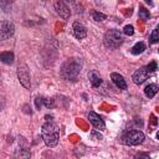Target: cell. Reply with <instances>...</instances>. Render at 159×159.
<instances>
[{
    "label": "cell",
    "instance_id": "1",
    "mask_svg": "<svg viewBox=\"0 0 159 159\" xmlns=\"http://www.w3.org/2000/svg\"><path fill=\"white\" fill-rule=\"evenodd\" d=\"M41 135L47 147H56L60 139V128L52 120H47L41 128Z\"/></svg>",
    "mask_w": 159,
    "mask_h": 159
},
{
    "label": "cell",
    "instance_id": "2",
    "mask_svg": "<svg viewBox=\"0 0 159 159\" xmlns=\"http://www.w3.org/2000/svg\"><path fill=\"white\" fill-rule=\"evenodd\" d=\"M81 71V61L78 58H71L67 62L63 63L61 68V76L65 80H72L75 81Z\"/></svg>",
    "mask_w": 159,
    "mask_h": 159
},
{
    "label": "cell",
    "instance_id": "3",
    "mask_svg": "<svg viewBox=\"0 0 159 159\" xmlns=\"http://www.w3.org/2000/svg\"><path fill=\"white\" fill-rule=\"evenodd\" d=\"M103 42L108 48H117L123 43V35L119 30H108L104 34Z\"/></svg>",
    "mask_w": 159,
    "mask_h": 159
},
{
    "label": "cell",
    "instance_id": "4",
    "mask_svg": "<svg viewBox=\"0 0 159 159\" xmlns=\"http://www.w3.org/2000/svg\"><path fill=\"white\" fill-rule=\"evenodd\" d=\"M143 140H144V134L140 130H129L123 137V143L125 145H138L143 143Z\"/></svg>",
    "mask_w": 159,
    "mask_h": 159
},
{
    "label": "cell",
    "instance_id": "5",
    "mask_svg": "<svg viewBox=\"0 0 159 159\" xmlns=\"http://www.w3.org/2000/svg\"><path fill=\"white\" fill-rule=\"evenodd\" d=\"M17 78L20 81V83L25 87V88H30L31 87V80H30V72H29V67L25 63H20L17 66Z\"/></svg>",
    "mask_w": 159,
    "mask_h": 159
},
{
    "label": "cell",
    "instance_id": "6",
    "mask_svg": "<svg viewBox=\"0 0 159 159\" xmlns=\"http://www.w3.org/2000/svg\"><path fill=\"white\" fill-rule=\"evenodd\" d=\"M15 32V26L10 21H0V41L10 39Z\"/></svg>",
    "mask_w": 159,
    "mask_h": 159
},
{
    "label": "cell",
    "instance_id": "7",
    "mask_svg": "<svg viewBox=\"0 0 159 159\" xmlns=\"http://www.w3.org/2000/svg\"><path fill=\"white\" fill-rule=\"evenodd\" d=\"M149 75H150V73L148 72L147 67H140V68H138V70L133 73L132 80H133V82H134L135 84H142L143 82H145V81L148 80Z\"/></svg>",
    "mask_w": 159,
    "mask_h": 159
},
{
    "label": "cell",
    "instance_id": "8",
    "mask_svg": "<svg viewBox=\"0 0 159 159\" xmlns=\"http://www.w3.org/2000/svg\"><path fill=\"white\" fill-rule=\"evenodd\" d=\"M88 119H89V122L92 123V125H93L96 129H98V130L106 129V123H104V120H103L102 117H101L99 114H97L96 112H89V113H88Z\"/></svg>",
    "mask_w": 159,
    "mask_h": 159
},
{
    "label": "cell",
    "instance_id": "9",
    "mask_svg": "<svg viewBox=\"0 0 159 159\" xmlns=\"http://www.w3.org/2000/svg\"><path fill=\"white\" fill-rule=\"evenodd\" d=\"M55 10L62 19H68L71 15L70 7L65 1H56L55 2Z\"/></svg>",
    "mask_w": 159,
    "mask_h": 159
},
{
    "label": "cell",
    "instance_id": "10",
    "mask_svg": "<svg viewBox=\"0 0 159 159\" xmlns=\"http://www.w3.org/2000/svg\"><path fill=\"white\" fill-rule=\"evenodd\" d=\"M111 80L113 81V83L119 88V89H127V82L124 80V77L117 72L111 73Z\"/></svg>",
    "mask_w": 159,
    "mask_h": 159
},
{
    "label": "cell",
    "instance_id": "11",
    "mask_svg": "<svg viewBox=\"0 0 159 159\" xmlns=\"http://www.w3.org/2000/svg\"><path fill=\"white\" fill-rule=\"evenodd\" d=\"M72 29H73V35L76 36V39L81 40V39H84L87 36V30L81 22H75Z\"/></svg>",
    "mask_w": 159,
    "mask_h": 159
},
{
    "label": "cell",
    "instance_id": "12",
    "mask_svg": "<svg viewBox=\"0 0 159 159\" xmlns=\"http://www.w3.org/2000/svg\"><path fill=\"white\" fill-rule=\"evenodd\" d=\"M88 78H89V81H91L92 87H94V88H97V87H99V86L102 84V78H101V76H99L96 71H91V72L88 73Z\"/></svg>",
    "mask_w": 159,
    "mask_h": 159
},
{
    "label": "cell",
    "instance_id": "13",
    "mask_svg": "<svg viewBox=\"0 0 159 159\" xmlns=\"http://www.w3.org/2000/svg\"><path fill=\"white\" fill-rule=\"evenodd\" d=\"M14 53L10 52V51H5V52H1L0 53V61L5 65H11L14 62Z\"/></svg>",
    "mask_w": 159,
    "mask_h": 159
},
{
    "label": "cell",
    "instance_id": "14",
    "mask_svg": "<svg viewBox=\"0 0 159 159\" xmlns=\"http://www.w3.org/2000/svg\"><path fill=\"white\" fill-rule=\"evenodd\" d=\"M157 92H158V84H157V83H150V84H148V86L144 88V93H145V96L149 97V98H153V97L157 94Z\"/></svg>",
    "mask_w": 159,
    "mask_h": 159
},
{
    "label": "cell",
    "instance_id": "15",
    "mask_svg": "<svg viewBox=\"0 0 159 159\" xmlns=\"http://www.w3.org/2000/svg\"><path fill=\"white\" fill-rule=\"evenodd\" d=\"M144 50H145V45H144V42H137L133 47H132V50H130V52L133 53V55H140V53H143L144 52Z\"/></svg>",
    "mask_w": 159,
    "mask_h": 159
},
{
    "label": "cell",
    "instance_id": "16",
    "mask_svg": "<svg viewBox=\"0 0 159 159\" xmlns=\"http://www.w3.org/2000/svg\"><path fill=\"white\" fill-rule=\"evenodd\" d=\"M16 159H30V153L26 150V149H22V150H19L16 153Z\"/></svg>",
    "mask_w": 159,
    "mask_h": 159
},
{
    "label": "cell",
    "instance_id": "17",
    "mask_svg": "<svg viewBox=\"0 0 159 159\" xmlns=\"http://www.w3.org/2000/svg\"><path fill=\"white\" fill-rule=\"evenodd\" d=\"M139 17H142L143 20H148L150 17L149 10H147L145 7H139Z\"/></svg>",
    "mask_w": 159,
    "mask_h": 159
},
{
    "label": "cell",
    "instance_id": "18",
    "mask_svg": "<svg viewBox=\"0 0 159 159\" xmlns=\"http://www.w3.org/2000/svg\"><path fill=\"white\" fill-rule=\"evenodd\" d=\"M158 41H159V30H158V27H155V29L153 30V32H152L150 42H152V43H157Z\"/></svg>",
    "mask_w": 159,
    "mask_h": 159
},
{
    "label": "cell",
    "instance_id": "19",
    "mask_svg": "<svg viewBox=\"0 0 159 159\" xmlns=\"http://www.w3.org/2000/svg\"><path fill=\"white\" fill-rule=\"evenodd\" d=\"M123 32L127 35V36H132L134 34V27L132 25H125L124 29H123Z\"/></svg>",
    "mask_w": 159,
    "mask_h": 159
},
{
    "label": "cell",
    "instance_id": "20",
    "mask_svg": "<svg viewBox=\"0 0 159 159\" xmlns=\"http://www.w3.org/2000/svg\"><path fill=\"white\" fill-rule=\"evenodd\" d=\"M92 16H93V20H96V21H102L106 19V15L102 12H98V11H94Z\"/></svg>",
    "mask_w": 159,
    "mask_h": 159
},
{
    "label": "cell",
    "instance_id": "21",
    "mask_svg": "<svg viewBox=\"0 0 159 159\" xmlns=\"http://www.w3.org/2000/svg\"><path fill=\"white\" fill-rule=\"evenodd\" d=\"M147 67V70H148V72L149 73H152V72H155L157 70H158V65H157V62L155 61H153V62H150L148 66H145Z\"/></svg>",
    "mask_w": 159,
    "mask_h": 159
},
{
    "label": "cell",
    "instance_id": "22",
    "mask_svg": "<svg viewBox=\"0 0 159 159\" xmlns=\"http://www.w3.org/2000/svg\"><path fill=\"white\" fill-rule=\"evenodd\" d=\"M43 104H45V107L50 108V107H53L55 102H53L52 98H43Z\"/></svg>",
    "mask_w": 159,
    "mask_h": 159
},
{
    "label": "cell",
    "instance_id": "23",
    "mask_svg": "<svg viewBox=\"0 0 159 159\" xmlns=\"http://www.w3.org/2000/svg\"><path fill=\"white\" fill-rule=\"evenodd\" d=\"M35 104H36V108L40 109L42 107V104H43V97H37L35 99Z\"/></svg>",
    "mask_w": 159,
    "mask_h": 159
},
{
    "label": "cell",
    "instance_id": "24",
    "mask_svg": "<svg viewBox=\"0 0 159 159\" xmlns=\"http://www.w3.org/2000/svg\"><path fill=\"white\" fill-rule=\"evenodd\" d=\"M135 159H150V157H149L148 154H145V153H142V154L137 155V157H135Z\"/></svg>",
    "mask_w": 159,
    "mask_h": 159
},
{
    "label": "cell",
    "instance_id": "25",
    "mask_svg": "<svg viewBox=\"0 0 159 159\" xmlns=\"http://www.w3.org/2000/svg\"><path fill=\"white\" fill-rule=\"evenodd\" d=\"M4 104H5V103H4V99H2L1 97H0V111H1L2 108H4Z\"/></svg>",
    "mask_w": 159,
    "mask_h": 159
},
{
    "label": "cell",
    "instance_id": "26",
    "mask_svg": "<svg viewBox=\"0 0 159 159\" xmlns=\"http://www.w3.org/2000/svg\"><path fill=\"white\" fill-rule=\"evenodd\" d=\"M92 137H98L99 139L102 138V135H101V134H97V133H92Z\"/></svg>",
    "mask_w": 159,
    "mask_h": 159
}]
</instances>
